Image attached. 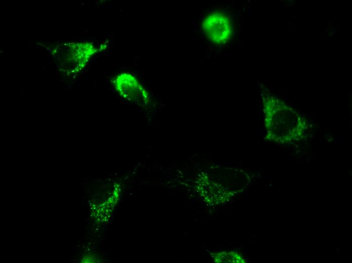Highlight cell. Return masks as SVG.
<instances>
[{"label": "cell", "mask_w": 352, "mask_h": 263, "mask_svg": "<svg viewBox=\"0 0 352 263\" xmlns=\"http://www.w3.org/2000/svg\"><path fill=\"white\" fill-rule=\"evenodd\" d=\"M215 262H244L241 257L237 253L221 252L218 253L214 259Z\"/></svg>", "instance_id": "3"}, {"label": "cell", "mask_w": 352, "mask_h": 263, "mask_svg": "<svg viewBox=\"0 0 352 263\" xmlns=\"http://www.w3.org/2000/svg\"><path fill=\"white\" fill-rule=\"evenodd\" d=\"M237 25L236 15L228 5L203 9L196 27L207 56H215L229 49L236 37Z\"/></svg>", "instance_id": "1"}, {"label": "cell", "mask_w": 352, "mask_h": 263, "mask_svg": "<svg viewBox=\"0 0 352 263\" xmlns=\"http://www.w3.org/2000/svg\"><path fill=\"white\" fill-rule=\"evenodd\" d=\"M114 87L121 96L133 103L146 105L150 96L145 87L133 74L123 72L114 79Z\"/></svg>", "instance_id": "2"}]
</instances>
